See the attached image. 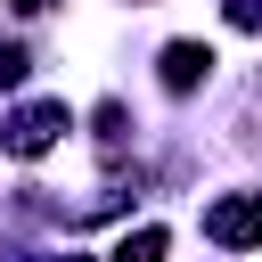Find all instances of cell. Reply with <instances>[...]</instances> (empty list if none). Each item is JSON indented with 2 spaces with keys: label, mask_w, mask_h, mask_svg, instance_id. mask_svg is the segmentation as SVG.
Returning a JSON list of instances; mask_svg holds the SVG:
<instances>
[{
  "label": "cell",
  "mask_w": 262,
  "mask_h": 262,
  "mask_svg": "<svg viewBox=\"0 0 262 262\" xmlns=\"http://www.w3.org/2000/svg\"><path fill=\"white\" fill-rule=\"evenodd\" d=\"M25 66H33V57H25L16 41H0V90H16V82H25Z\"/></svg>",
  "instance_id": "cell-5"
},
{
  "label": "cell",
  "mask_w": 262,
  "mask_h": 262,
  "mask_svg": "<svg viewBox=\"0 0 262 262\" xmlns=\"http://www.w3.org/2000/svg\"><path fill=\"white\" fill-rule=\"evenodd\" d=\"M205 229H213V246H262V196H221L205 213Z\"/></svg>",
  "instance_id": "cell-2"
},
{
  "label": "cell",
  "mask_w": 262,
  "mask_h": 262,
  "mask_svg": "<svg viewBox=\"0 0 262 262\" xmlns=\"http://www.w3.org/2000/svg\"><path fill=\"white\" fill-rule=\"evenodd\" d=\"M164 246H172L164 229H131V237L115 246V262H164Z\"/></svg>",
  "instance_id": "cell-4"
},
{
  "label": "cell",
  "mask_w": 262,
  "mask_h": 262,
  "mask_svg": "<svg viewBox=\"0 0 262 262\" xmlns=\"http://www.w3.org/2000/svg\"><path fill=\"white\" fill-rule=\"evenodd\" d=\"M221 16H229L237 33H262V0H221Z\"/></svg>",
  "instance_id": "cell-6"
},
{
  "label": "cell",
  "mask_w": 262,
  "mask_h": 262,
  "mask_svg": "<svg viewBox=\"0 0 262 262\" xmlns=\"http://www.w3.org/2000/svg\"><path fill=\"white\" fill-rule=\"evenodd\" d=\"M66 131H74V115H66L57 98H41V106H25V115H16V123H8L0 139H8V156H25V164H33V156H49V147H57Z\"/></svg>",
  "instance_id": "cell-1"
},
{
  "label": "cell",
  "mask_w": 262,
  "mask_h": 262,
  "mask_svg": "<svg viewBox=\"0 0 262 262\" xmlns=\"http://www.w3.org/2000/svg\"><path fill=\"white\" fill-rule=\"evenodd\" d=\"M213 74V49L205 41H164V90H196Z\"/></svg>",
  "instance_id": "cell-3"
},
{
  "label": "cell",
  "mask_w": 262,
  "mask_h": 262,
  "mask_svg": "<svg viewBox=\"0 0 262 262\" xmlns=\"http://www.w3.org/2000/svg\"><path fill=\"white\" fill-rule=\"evenodd\" d=\"M8 8H16V16H41V8H49V0H8Z\"/></svg>",
  "instance_id": "cell-8"
},
{
  "label": "cell",
  "mask_w": 262,
  "mask_h": 262,
  "mask_svg": "<svg viewBox=\"0 0 262 262\" xmlns=\"http://www.w3.org/2000/svg\"><path fill=\"white\" fill-rule=\"evenodd\" d=\"M98 139H106V147H123V106H115V98L98 106Z\"/></svg>",
  "instance_id": "cell-7"
},
{
  "label": "cell",
  "mask_w": 262,
  "mask_h": 262,
  "mask_svg": "<svg viewBox=\"0 0 262 262\" xmlns=\"http://www.w3.org/2000/svg\"><path fill=\"white\" fill-rule=\"evenodd\" d=\"M66 262H74V254H66Z\"/></svg>",
  "instance_id": "cell-9"
}]
</instances>
